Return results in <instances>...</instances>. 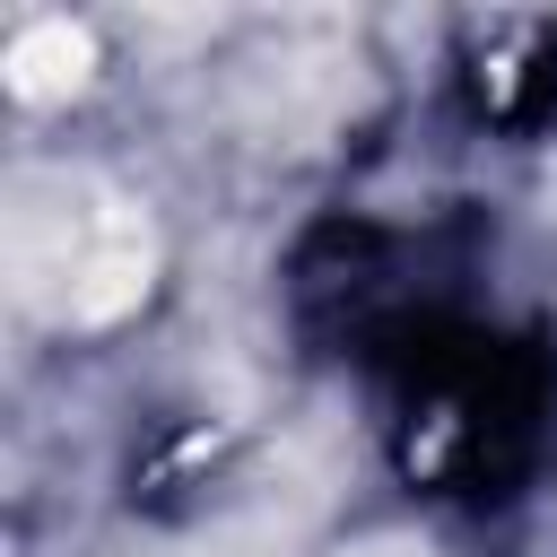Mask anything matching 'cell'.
Masks as SVG:
<instances>
[{"label":"cell","instance_id":"obj_1","mask_svg":"<svg viewBox=\"0 0 557 557\" xmlns=\"http://www.w3.org/2000/svg\"><path fill=\"white\" fill-rule=\"evenodd\" d=\"M0 270L44 322H113L157 278V226L104 174L26 165L0 191Z\"/></svg>","mask_w":557,"mask_h":557},{"label":"cell","instance_id":"obj_2","mask_svg":"<svg viewBox=\"0 0 557 557\" xmlns=\"http://www.w3.org/2000/svg\"><path fill=\"white\" fill-rule=\"evenodd\" d=\"M0 78H9L17 104H61V96L87 78V26H70V17H35V26H17L9 52H0Z\"/></svg>","mask_w":557,"mask_h":557},{"label":"cell","instance_id":"obj_3","mask_svg":"<svg viewBox=\"0 0 557 557\" xmlns=\"http://www.w3.org/2000/svg\"><path fill=\"white\" fill-rule=\"evenodd\" d=\"M339 557H435V548L409 540V531H383V540H357V548H339Z\"/></svg>","mask_w":557,"mask_h":557}]
</instances>
